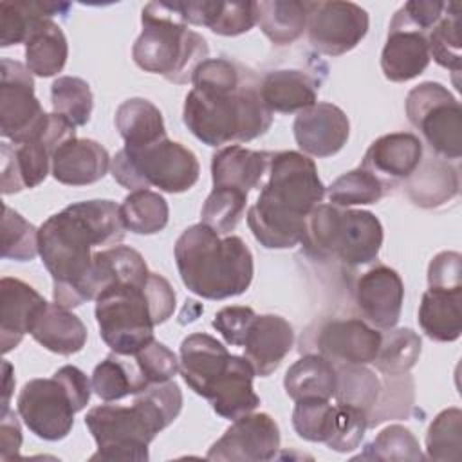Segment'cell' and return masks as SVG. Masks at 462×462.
<instances>
[{
  "label": "cell",
  "mask_w": 462,
  "mask_h": 462,
  "mask_svg": "<svg viewBox=\"0 0 462 462\" xmlns=\"http://www.w3.org/2000/svg\"><path fill=\"white\" fill-rule=\"evenodd\" d=\"M52 114L63 117L69 125L85 126L90 121L94 97L88 83L76 76H60L51 85Z\"/></svg>",
  "instance_id": "cell-41"
},
{
  "label": "cell",
  "mask_w": 462,
  "mask_h": 462,
  "mask_svg": "<svg viewBox=\"0 0 462 462\" xmlns=\"http://www.w3.org/2000/svg\"><path fill=\"white\" fill-rule=\"evenodd\" d=\"M254 318H256V312L251 307H244V305L224 307L215 314L213 328L220 332L226 343L233 346H242Z\"/></svg>",
  "instance_id": "cell-53"
},
{
  "label": "cell",
  "mask_w": 462,
  "mask_h": 462,
  "mask_svg": "<svg viewBox=\"0 0 462 462\" xmlns=\"http://www.w3.org/2000/svg\"><path fill=\"white\" fill-rule=\"evenodd\" d=\"M231 354L213 336L204 332L189 334L180 343V375L200 397L208 399L215 383L227 370Z\"/></svg>",
  "instance_id": "cell-20"
},
{
  "label": "cell",
  "mask_w": 462,
  "mask_h": 462,
  "mask_svg": "<svg viewBox=\"0 0 462 462\" xmlns=\"http://www.w3.org/2000/svg\"><path fill=\"white\" fill-rule=\"evenodd\" d=\"M422 350V341L411 328H390L381 334V346L374 365L384 375H401L415 366Z\"/></svg>",
  "instance_id": "cell-43"
},
{
  "label": "cell",
  "mask_w": 462,
  "mask_h": 462,
  "mask_svg": "<svg viewBox=\"0 0 462 462\" xmlns=\"http://www.w3.org/2000/svg\"><path fill=\"white\" fill-rule=\"evenodd\" d=\"M119 206L94 199L67 206L38 229V251L52 276L56 303L74 309L88 301L94 247L117 245L125 238Z\"/></svg>",
  "instance_id": "cell-2"
},
{
  "label": "cell",
  "mask_w": 462,
  "mask_h": 462,
  "mask_svg": "<svg viewBox=\"0 0 462 462\" xmlns=\"http://www.w3.org/2000/svg\"><path fill=\"white\" fill-rule=\"evenodd\" d=\"M258 25L274 45H289L307 29V5L298 0L258 2Z\"/></svg>",
  "instance_id": "cell-38"
},
{
  "label": "cell",
  "mask_w": 462,
  "mask_h": 462,
  "mask_svg": "<svg viewBox=\"0 0 462 462\" xmlns=\"http://www.w3.org/2000/svg\"><path fill=\"white\" fill-rule=\"evenodd\" d=\"M426 451L431 460H460L462 457V411L442 410L426 433Z\"/></svg>",
  "instance_id": "cell-46"
},
{
  "label": "cell",
  "mask_w": 462,
  "mask_h": 462,
  "mask_svg": "<svg viewBox=\"0 0 462 462\" xmlns=\"http://www.w3.org/2000/svg\"><path fill=\"white\" fill-rule=\"evenodd\" d=\"M357 458L370 460H422V451L415 435L401 426L390 424L366 446L365 453Z\"/></svg>",
  "instance_id": "cell-49"
},
{
  "label": "cell",
  "mask_w": 462,
  "mask_h": 462,
  "mask_svg": "<svg viewBox=\"0 0 462 462\" xmlns=\"http://www.w3.org/2000/svg\"><path fill=\"white\" fill-rule=\"evenodd\" d=\"M137 366L148 384L171 381L180 370L177 356L161 341L153 339L144 348L134 354Z\"/></svg>",
  "instance_id": "cell-51"
},
{
  "label": "cell",
  "mask_w": 462,
  "mask_h": 462,
  "mask_svg": "<svg viewBox=\"0 0 462 462\" xmlns=\"http://www.w3.org/2000/svg\"><path fill=\"white\" fill-rule=\"evenodd\" d=\"M336 381V365L332 361L321 354H307L289 366L283 377V388L292 401L332 399Z\"/></svg>",
  "instance_id": "cell-33"
},
{
  "label": "cell",
  "mask_w": 462,
  "mask_h": 462,
  "mask_svg": "<svg viewBox=\"0 0 462 462\" xmlns=\"http://www.w3.org/2000/svg\"><path fill=\"white\" fill-rule=\"evenodd\" d=\"M186 25H204L220 36H240L258 23V2H179Z\"/></svg>",
  "instance_id": "cell-24"
},
{
  "label": "cell",
  "mask_w": 462,
  "mask_h": 462,
  "mask_svg": "<svg viewBox=\"0 0 462 462\" xmlns=\"http://www.w3.org/2000/svg\"><path fill=\"white\" fill-rule=\"evenodd\" d=\"M69 58V43L61 27L52 18L36 22L25 40V65L40 78H51L63 70Z\"/></svg>",
  "instance_id": "cell-34"
},
{
  "label": "cell",
  "mask_w": 462,
  "mask_h": 462,
  "mask_svg": "<svg viewBox=\"0 0 462 462\" xmlns=\"http://www.w3.org/2000/svg\"><path fill=\"white\" fill-rule=\"evenodd\" d=\"M47 301L29 283L4 276L0 280L2 352L7 354L29 334L32 319Z\"/></svg>",
  "instance_id": "cell-23"
},
{
  "label": "cell",
  "mask_w": 462,
  "mask_h": 462,
  "mask_svg": "<svg viewBox=\"0 0 462 462\" xmlns=\"http://www.w3.org/2000/svg\"><path fill=\"white\" fill-rule=\"evenodd\" d=\"M125 229L135 235H155L162 231L170 218L166 199L152 189L130 191L119 206Z\"/></svg>",
  "instance_id": "cell-39"
},
{
  "label": "cell",
  "mask_w": 462,
  "mask_h": 462,
  "mask_svg": "<svg viewBox=\"0 0 462 462\" xmlns=\"http://www.w3.org/2000/svg\"><path fill=\"white\" fill-rule=\"evenodd\" d=\"M319 83L307 72L283 69L269 72L260 83V94L271 112L292 114L318 103Z\"/></svg>",
  "instance_id": "cell-30"
},
{
  "label": "cell",
  "mask_w": 462,
  "mask_h": 462,
  "mask_svg": "<svg viewBox=\"0 0 462 462\" xmlns=\"http://www.w3.org/2000/svg\"><path fill=\"white\" fill-rule=\"evenodd\" d=\"M182 121L208 146L245 143L263 135L273 112L260 94V81L242 65L226 58H208L193 76Z\"/></svg>",
  "instance_id": "cell-1"
},
{
  "label": "cell",
  "mask_w": 462,
  "mask_h": 462,
  "mask_svg": "<svg viewBox=\"0 0 462 462\" xmlns=\"http://www.w3.org/2000/svg\"><path fill=\"white\" fill-rule=\"evenodd\" d=\"M446 2L437 0H410L392 18L390 25L410 27L428 34L430 29L440 20Z\"/></svg>",
  "instance_id": "cell-52"
},
{
  "label": "cell",
  "mask_w": 462,
  "mask_h": 462,
  "mask_svg": "<svg viewBox=\"0 0 462 462\" xmlns=\"http://www.w3.org/2000/svg\"><path fill=\"white\" fill-rule=\"evenodd\" d=\"M110 162L108 152L97 141L70 137L54 150L51 173L61 184L87 186L101 180Z\"/></svg>",
  "instance_id": "cell-22"
},
{
  "label": "cell",
  "mask_w": 462,
  "mask_h": 462,
  "mask_svg": "<svg viewBox=\"0 0 462 462\" xmlns=\"http://www.w3.org/2000/svg\"><path fill=\"white\" fill-rule=\"evenodd\" d=\"M70 4L67 2H0V45L11 47L25 43L36 22L52 18L54 14H67Z\"/></svg>",
  "instance_id": "cell-37"
},
{
  "label": "cell",
  "mask_w": 462,
  "mask_h": 462,
  "mask_svg": "<svg viewBox=\"0 0 462 462\" xmlns=\"http://www.w3.org/2000/svg\"><path fill=\"white\" fill-rule=\"evenodd\" d=\"M334 404L330 399H301L292 410V426L298 437L309 442H325Z\"/></svg>",
  "instance_id": "cell-50"
},
{
  "label": "cell",
  "mask_w": 462,
  "mask_h": 462,
  "mask_svg": "<svg viewBox=\"0 0 462 462\" xmlns=\"http://www.w3.org/2000/svg\"><path fill=\"white\" fill-rule=\"evenodd\" d=\"M422 153V141L415 134H386L368 146L361 168L374 173L386 188H392L419 168Z\"/></svg>",
  "instance_id": "cell-19"
},
{
  "label": "cell",
  "mask_w": 462,
  "mask_h": 462,
  "mask_svg": "<svg viewBox=\"0 0 462 462\" xmlns=\"http://www.w3.org/2000/svg\"><path fill=\"white\" fill-rule=\"evenodd\" d=\"M354 298L368 325L377 330H390L401 318L404 283L395 269L379 263L357 278Z\"/></svg>",
  "instance_id": "cell-16"
},
{
  "label": "cell",
  "mask_w": 462,
  "mask_h": 462,
  "mask_svg": "<svg viewBox=\"0 0 462 462\" xmlns=\"http://www.w3.org/2000/svg\"><path fill=\"white\" fill-rule=\"evenodd\" d=\"M408 121L440 159L458 161L462 155V108L458 99L437 81H424L406 96Z\"/></svg>",
  "instance_id": "cell-10"
},
{
  "label": "cell",
  "mask_w": 462,
  "mask_h": 462,
  "mask_svg": "<svg viewBox=\"0 0 462 462\" xmlns=\"http://www.w3.org/2000/svg\"><path fill=\"white\" fill-rule=\"evenodd\" d=\"M112 177L126 189L157 188L166 193L191 189L200 175L197 155L168 137L146 146H123L110 162Z\"/></svg>",
  "instance_id": "cell-8"
},
{
  "label": "cell",
  "mask_w": 462,
  "mask_h": 462,
  "mask_svg": "<svg viewBox=\"0 0 462 462\" xmlns=\"http://www.w3.org/2000/svg\"><path fill=\"white\" fill-rule=\"evenodd\" d=\"M247 206V193L233 188H213L204 200L202 224L218 235H229L242 220Z\"/></svg>",
  "instance_id": "cell-45"
},
{
  "label": "cell",
  "mask_w": 462,
  "mask_h": 462,
  "mask_svg": "<svg viewBox=\"0 0 462 462\" xmlns=\"http://www.w3.org/2000/svg\"><path fill=\"white\" fill-rule=\"evenodd\" d=\"M16 410L31 433L54 442L70 433L78 406L65 383L52 375L27 381L18 393Z\"/></svg>",
  "instance_id": "cell-13"
},
{
  "label": "cell",
  "mask_w": 462,
  "mask_h": 462,
  "mask_svg": "<svg viewBox=\"0 0 462 462\" xmlns=\"http://www.w3.org/2000/svg\"><path fill=\"white\" fill-rule=\"evenodd\" d=\"M173 254L186 289L204 300L244 294L253 282V254L245 242L235 235L222 238L202 222L180 233Z\"/></svg>",
  "instance_id": "cell-5"
},
{
  "label": "cell",
  "mask_w": 462,
  "mask_h": 462,
  "mask_svg": "<svg viewBox=\"0 0 462 462\" xmlns=\"http://www.w3.org/2000/svg\"><path fill=\"white\" fill-rule=\"evenodd\" d=\"M29 334L47 350L70 356L79 352L87 343V327L67 307L45 303L32 319Z\"/></svg>",
  "instance_id": "cell-28"
},
{
  "label": "cell",
  "mask_w": 462,
  "mask_h": 462,
  "mask_svg": "<svg viewBox=\"0 0 462 462\" xmlns=\"http://www.w3.org/2000/svg\"><path fill=\"white\" fill-rule=\"evenodd\" d=\"M254 375L256 374L245 357L231 354L227 370L215 383L208 397L211 408L229 420L251 413L260 404V397L253 388Z\"/></svg>",
  "instance_id": "cell-27"
},
{
  "label": "cell",
  "mask_w": 462,
  "mask_h": 462,
  "mask_svg": "<svg viewBox=\"0 0 462 462\" xmlns=\"http://www.w3.org/2000/svg\"><path fill=\"white\" fill-rule=\"evenodd\" d=\"M325 193L330 204L337 208H350L379 202L386 193V186L374 173L359 166L339 175Z\"/></svg>",
  "instance_id": "cell-44"
},
{
  "label": "cell",
  "mask_w": 462,
  "mask_h": 462,
  "mask_svg": "<svg viewBox=\"0 0 462 462\" xmlns=\"http://www.w3.org/2000/svg\"><path fill=\"white\" fill-rule=\"evenodd\" d=\"M2 370H4V401H2V413H4L9 410V397H11V386L14 384V375L9 361L2 363Z\"/></svg>",
  "instance_id": "cell-56"
},
{
  "label": "cell",
  "mask_w": 462,
  "mask_h": 462,
  "mask_svg": "<svg viewBox=\"0 0 462 462\" xmlns=\"http://www.w3.org/2000/svg\"><path fill=\"white\" fill-rule=\"evenodd\" d=\"M280 449V428L269 413H247L233 420L224 435L213 442L208 460L263 462Z\"/></svg>",
  "instance_id": "cell-15"
},
{
  "label": "cell",
  "mask_w": 462,
  "mask_h": 462,
  "mask_svg": "<svg viewBox=\"0 0 462 462\" xmlns=\"http://www.w3.org/2000/svg\"><path fill=\"white\" fill-rule=\"evenodd\" d=\"M0 235H2V242H0L2 258L29 262L36 254H40L38 229L9 206H4Z\"/></svg>",
  "instance_id": "cell-48"
},
{
  "label": "cell",
  "mask_w": 462,
  "mask_h": 462,
  "mask_svg": "<svg viewBox=\"0 0 462 462\" xmlns=\"http://www.w3.org/2000/svg\"><path fill=\"white\" fill-rule=\"evenodd\" d=\"M180 410L182 392L175 381L150 384L137 393L132 406L101 404L88 410L85 424L97 444L90 460L146 462L148 444Z\"/></svg>",
  "instance_id": "cell-4"
},
{
  "label": "cell",
  "mask_w": 462,
  "mask_h": 462,
  "mask_svg": "<svg viewBox=\"0 0 462 462\" xmlns=\"http://www.w3.org/2000/svg\"><path fill=\"white\" fill-rule=\"evenodd\" d=\"M462 289H428L419 307L422 332L440 343L457 341L462 334Z\"/></svg>",
  "instance_id": "cell-31"
},
{
  "label": "cell",
  "mask_w": 462,
  "mask_h": 462,
  "mask_svg": "<svg viewBox=\"0 0 462 462\" xmlns=\"http://www.w3.org/2000/svg\"><path fill=\"white\" fill-rule=\"evenodd\" d=\"M148 276V265L139 251L126 245H112L94 253L88 278V296L90 300H96L105 289L116 283L144 285Z\"/></svg>",
  "instance_id": "cell-29"
},
{
  "label": "cell",
  "mask_w": 462,
  "mask_h": 462,
  "mask_svg": "<svg viewBox=\"0 0 462 462\" xmlns=\"http://www.w3.org/2000/svg\"><path fill=\"white\" fill-rule=\"evenodd\" d=\"M267 180L247 209V226L265 249H291L303 242L305 224L321 204L325 186L318 168L305 153H273Z\"/></svg>",
  "instance_id": "cell-3"
},
{
  "label": "cell",
  "mask_w": 462,
  "mask_h": 462,
  "mask_svg": "<svg viewBox=\"0 0 462 462\" xmlns=\"http://www.w3.org/2000/svg\"><path fill=\"white\" fill-rule=\"evenodd\" d=\"M22 446V430L14 411H4L0 420V458L11 460L18 457Z\"/></svg>",
  "instance_id": "cell-55"
},
{
  "label": "cell",
  "mask_w": 462,
  "mask_h": 462,
  "mask_svg": "<svg viewBox=\"0 0 462 462\" xmlns=\"http://www.w3.org/2000/svg\"><path fill=\"white\" fill-rule=\"evenodd\" d=\"M273 152H256L240 144L218 150L211 159L213 188H233L249 195L269 171Z\"/></svg>",
  "instance_id": "cell-26"
},
{
  "label": "cell",
  "mask_w": 462,
  "mask_h": 462,
  "mask_svg": "<svg viewBox=\"0 0 462 462\" xmlns=\"http://www.w3.org/2000/svg\"><path fill=\"white\" fill-rule=\"evenodd\" d=\"M0 132L14 144L40 137L51 114H45L34 96V79L27 65L2 58L0 72Z\"/></svg>",
  "instance_id": "cell-12"
},
{
  "label": "cell",
  "mask_w": 462,
  "mask_h": 462,
  "mask_svg": "<svg viewBox=\"0 0 462 462\" xmlns=\"http://www.w3.org/2000/svg\"><path fill=\"white\" fill-rule=\"evenodd\" d=\"M430 49L424 32L410 27L390 25L381 52V69L386 79L404 83L420 76L430 65Z\"/></svg>",
  "instance_id": "cell-25"
},
{
  "label": "cell",
  "mask_w": 462,
  "mask_h": 462,
  "mask_svg": "<svg viewBox=\"0 0 462 462\" xmlns=\"http://www.w3.org/2000/svg\"><path fill=\"white\" fill-rule=\"evenodd\" d=\"M310 45L327 56H341L366 36L368 13L354 2H305Z\"/></svg>",
  "instance_id": "cell-14"
},
{
  "label": "cell",
  "mask_w": 462,
  "mask_h": 462,
  "mask_svg": "<svg viewBox=\"0 0 462 462\" xmlns=\"http://www.w3.org/2000/svg\"><path fill=\"white\" fill-rule=\"evenodd\" d=\"M428 285L431 289H462V256L457 251L435 254L428 265Z\"/></svg>",
  "instance_id": "cell-54"
},
{
  "label": "cell",
  "mask_w": 462,
  "mask_h": 462,
  "mask_svg": "<svg viewBox=\"0 0 462 462\" xmlns=\"http://www.w3.org/2000/svg\"><path fill=\"white\" fill-rule=\"evenodd\" d=\"M70 137H76V128L58 114H51L49 126L40 137L20 144L4 141L0 144L2 193L11 195L42 184L51 170L54 150Z\"/></svg>",
  "instance_id": "cell-11"
},
{
  "label": "cell",
  "mask_w": 462,
  "mask_h": 462,
  "mask_svg": "<svg viewBox=\"0 0 462 462\" xmlns=\"http://www.w3.org/2000/svg\"><path fill=\"white\" fill-rule=\"evenodd\" d=\"M116 128L125 146H146L166 137L161 110L144 97H130L116 110Z\"/></svg>",
  "instance_id": "cell-36"
},
{
  "label": "cell",
  "mask_w": 462,
  "mask_h": 462,
  "mask_svg": "<svg viewBox=\"0 0 462 462\" xmlns=\"http://www.w3.org/2000/svg\"><path fill=\"white\" fill-rule=\"evenodd\" d=\"M368 428V413L357 406L336 402L325 442L337 453H348L359 448Z\"/></svg>",
  "instance_id": "cell-47"
},
{
  "label": "cell",
  "mask_w": 462,
  "mask_h": 462,
  "mask_svg": "<svg viewBox=\"0 0 462 462\" xmlns=\"http://www.w3.org/2000/svg\"><path fill=\"white\" fill-rule=\"evenodd\" d=\"M148 386L134 356L112 352L92 372V390L105 402L137 395Z\"/></svg>",
  "instance_id": "cell-35"
},
{
  "label": "cell",
  "mask_w": 462,
  "mask_h": 462,
  "mask_svg": "<svg viewBox=\"0 0 462 462\" xmlns=\"http://www.w3.org/2000/svg\"><path fill=\"white\" fill-rule=\"evenodd\" d=\"M404 188L415 206L439 208L458 193V173L440 157L422 159Z\"/></svg>",
  "instance_id": "cell-32"
},
{
  "label": "cell",
  "mask_w": 462,
  "mask_h": 462,
  "mask_svg": "<svg viewBox=\"0 0 462 462\" xmlns=\"http://www.w3.org/2000/svg\"><path fill=\"white\" fill-rule=\"evenodd\" d=\"M292 132L303 153L323 159L336 155L346 144L350 123L339 106L316 103L298 112Z\"/></svg>",
  "instance_id": "cell-18"
},
{
  "label": "cell",
  "mask_w": 462,
  "mask_h": 462,
  "mask_svg": "<svg viewBox=\"0 0 462 462\" xmlns=\"http://www.w3.org/2000/svg\"><path fill=\"white\" fill-rule=\"evenodd\" d=\"M141 23L143 31L132 47L135 65L175 85L191 81L195 69L208 60L209 47L202 34L182 22L179 2L146 4Z\"/></svg>",
  "instance_id": "cell-6"
},
{
  "label": "cell",
  "mask_w": 462,
  "mask_h": 462,
  "mask_svg": "<svg viewBox=\"0 0 462 462\" xmlns=\"http://www.w3.org/2000/svg\"><path fill=\"white\" fill-rule=\"evenodd\" d=\"M430 56L453 74L460 72L462 40H460V4L448 2L440 20L426 34Z\"/></svg>",
  "instance_id": "cell-40"
},
{
  "label": "cell",
  "mask_w": 462,
  "mask_h": 462,
  "mask_svg": "<svg viewBox=\"0 0 462 462\" xmlns=\"http://www.w3.org/2000/svg\"><path fill=\"white\" fill-rule=\"evenodd\" d=\"M292 345V325L278 314H262L253 319L242 346L254 374L267 377L282 365Z\"/></svg>",
  "instance_id": "cell-21"
},
{
  "label": "cell",
  "mask_w": 462,
  "mask_h": 462,
  "mask_svg": "<svg viewBox=\"0 0 462 462\" xmlns=\"http://www.w3.org/2000/svg\"><path fill=\"white\" fill-rule=\"evenodd\" d=\"M381 346V332L365 319H332L318 334V354L334 365L374 363Z\"/></svg>",
  "instance_id": "cell-17"
},
{
  "label": "cell",
  "mask_w": 462,
  "mask_h": 462,
  "mask_svg": "<svg viewBox=\"0 0 462 462\" xmlns=\"http://www.w3.org/2000/svg\"><path fill=\"white\" fill-rule=\"evenodd\" d=\"M336 402L357 406L370 413L381 395L383 384L365 365H336Z\"/></svg>",
  "instance_id": "cell-42"
},
{
  "label": "cell",
  "mask_w": 462,
  "mask_h": 462,
  "mask_svg": "<svg viewBox=\"0 0 462 462\" xmlns=\"http://www.w3.org/2000/svg\"><path fill=\"white\" fill-rule=\"evenodd\" d=\"M146 283H116L96 298L99 336L116 354L134 356L153 341L157 323Z\"/></svg>",
  "instance_id": "cell-9"
},
{
  "label": "cell",
  "mask_w": 462,
  "mask_h": 462,
  "mask_svg": "<svg viewBox=\"0 0 462 462\" xmlns=\"http://www.w3.org/2000/svg\"><path fill=\"white\" fill-rule=\"evenodd\" d=\"M381 220L365 209L318 204L307 218L303 245L316 256H336L348 267L374 262L383 245Z\"/></svg>",
  "instance_id": "cell-7"
}]
</instances>
